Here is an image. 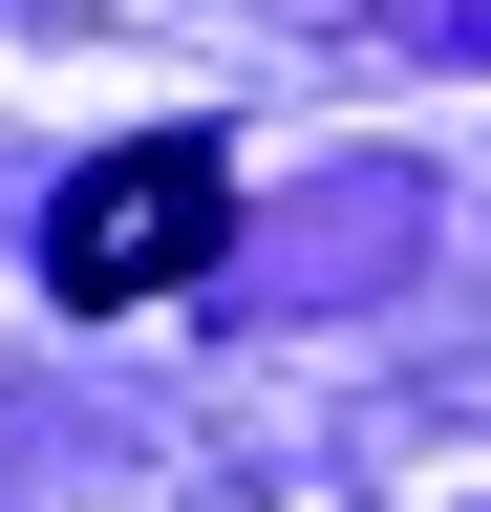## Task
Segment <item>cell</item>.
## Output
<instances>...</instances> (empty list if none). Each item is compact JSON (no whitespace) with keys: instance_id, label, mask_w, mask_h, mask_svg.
I'll return each mask as SVG.
<instances>
[{"instance_id":"obj_1","label":"cell","mask_w":491,"mask_h":512,"mask_svg":"<svg viewBox=\"0 0 491 512\" xmlns=\"http://www.w3.org/2000/svg\"><path fill=\"white\" fill-rule=\"evenodd\" d=\"M214 214H235V171L193 150V128H150V150L65 171V214H43V278H65L86 320H150V299H193V278H214Z\"/></svg>"}]
</instances>
